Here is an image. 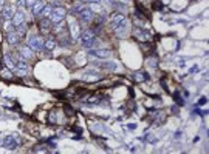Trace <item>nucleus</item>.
I'll return each mask as SVG.
<instances>
[{"label":"nucleus","instance_id":"36","mask_svg":"<svg viewBox=\"0 0 209 154\" xmlns=\"http://www.w3.org/2000/svg\"><path fill=\"white\" fill-rule=\"evenodd\" d=\"M82 2H90V3H96V2H99V0H82Z\"/></svg>","mask_w":209,"mask_h":154},{"label":"nucleus","instance_id":"20","mask_svg":"<svg viewBox=\"0 0 209 154\" xmlns=\"http://www.w3.org/2000/svg\"><path fill=\"white\" fill-rule=\"evenodd\" d=\"M0 16H2L5 20H13L14 12H13L11 6H3V8H2V12H0Z\"/></svg>","mask_w":209,"mask_h":154},{"label":"nucleus","instance_id":"26","mask_svg":"<svg viewBox=\"0 0 209 154\" xmlns=\"http://www.w3.org/2000/svg\"><path fill=\"white\" fill-rule=\"evenodd\" d=\"M101 68L108 69V71H115L116 69V63L115 62H104V63H101Z\"/></svg>","mask_w":209,"mask_h":154},{"label":"nucleus","instance_id":"31","mask_svg":"<svg viewBox=\"0 0 209 154\" xmlns=\"http://www.w3.org/2000/svg\"><path fill=\"white\" fill-rule=\"evenodd\" d=\"M87 102H88V103H98V102H99V96H91L90 99H87Z\"/></svg>","mask_w":209,"mask_h":154},{"label":"nucleus","instance_id":"3","mask_svg":"<svg viewBox=\"0 0 209 154\" xmlns=\"http://www.w3.org/2000/svg\"><path fill=\"white\" fill-rule=\"evenodd\" d=\"M43 39L40 37V36H30L28 37V46L33 49V51H40V49H43Z\"/></svg>","mask_w":209,"mask_h":154},{"label":"nucleus","instance_id":"24","mask_svg":"<svg viewBox=\"0 0 209 154\" xmlns=\"http://www.w3.org/2000/svg\"><path fill=\"white\" fill-rule=\"evenodd\" d=\"M51 12H53V6H48V5H45V6H43V9H42V12H40L39 16H42L43 19H50Z\"/></svg>","mask_w":209,"mask_h":154},{"label":"nucleus","instance_id":"7","mask_svg":"<svg viewBox=\"0 0 209 154\" xmlns=\"http://www.w3.org/2000/svg\"><path fill=\"white\" fill-rule=\"evenodd\" d=\"M14 71H16L17 75H25L28 72V63H27V60L23 57H19L16 60V69Z\"/></svg>","mask_w":209,"mask_h":154},{"label":"nucleus","instance_id":"8","mask_svg":"<svg viewBox=\"0 0 209 154\" xmlns=\"http://www.w3.org/2000/svg\"><path fill=\"white\" fill-rule=\"evenodd\" d=\"M79 20H81V23H84V25H88V23H91L93 22V11L90 9V8H84L79 14Z\"/></svg>","mask_w":209,"mask_h":154},{"label":"nucleus","instance_id":"37","mask_svg":"<svg viewBox=\"0 0 209 154\" xmlns=\"http://www.w3.org/2000/svg\"><path fill=\"white\" fill-rule=\"evenodd\" d=\"M172 111H174V113L177 114V113H178V108H177V107H172Z\"/></svg>","mask_w":209,"mask_h":154},{"label":"nucleus","instance_id":"1","mask_svg":"<svg viewBox=\"0 0 209 154\" xmlns=\"http://www.w3.org/2000/svg\"><path fill=\"white\" fill-rule=\"evenodd\" d=\"M79 39H81V42H82V45L85 48H91L93 45H95V42H96V34H95V31H91V30H85V31L81 33Z\"/></svg>","mask_w":209,"mask_h":154},{"label":"nucleus","instance_id":"14","mask_svg":"<svg viewBox=\"0 0 209 154\" xmlns=\"http://www.w3.org/2000/svg\"><path fill=\"white\" fill-rule=\"evenodd\" d=\"M133 80H135L136 83H143V82L149 80V74H147L146 71H136V72L133 74Z\"/></svg>","mask_w":209,"mask_h":154},{"label":"nucleus","instance_id":"34","mask_svg":"<svg viewBox=\"0 0 209 154\" xmlns=\"http://www.w3.org/2000/svg\"><path fill=\"white\" fill-rule=\"evenodd\" d=\"M36 2H37V0H27V6H30V8H33Z\"/></svg>","mask_w":209,"mask_h":154},{"label":"nucleus","instance_id":"9","mask_svg":"<svg viewBox=\"0 0 209 154\" xmlns=\"http://www.w3.org/2000/svg\"><path fill=\"white\" fill-rule=\"evenodd\" d=\"M113 33H115V36H116V37L123 39V37L129 33V22H127V19H126V20L119 25L118 28H115V30H113Z\"/></svg>","mask_w":209,"mask_h":154},{"label":"nucleus","instance_id":"2","mask_svg":"<svg viewBox=\"0 0 209 154\" xmlns=\"http://www.w3.org/2000/svg\"><path fill=\"white\" fill-rule=\"evenodd\" d=\"M65 16H67L65 8L56 6V8H53V12H51V16H50V20H51L53 23H62L64 19H65Z\"/></svg>","mask_w":209,"mask_h":154},{"label":"nucleus","instance_id":"33","mask_svg":"<svg viewBox=\"0 0 209 154\" xmlns=\"http://www.w3.org/2000/svg\"><path fill=\"white\" fill-rule=\"evenodd\" d=\"M146 140H149V142H152V143H155V142H156V139H155V137H152V134H146Z\"/></svg>","mask_w":209,"mask_h":154},{"label":"nucleus","instance_id":"16","mask_svg":"<svg viewBox=\"0 0 209 154\" xmlns=\"http://www.w3.org/2000/svg\"><path fill=\"white\" fill-rule=\"evenodd\" d=\"M20 39H22V37L16 33V30L6 34V40H8V43H9V45H17V43L20 42Z\"/></svg>","mask_w":209,"mask_h":154},{"label":"nucleus","instance_id":"35","mask_svg":"<svg viewBox=\"0 0 209 154\" xmlns=\"http://www.w3.org/2000/svg\"><path fill=\"white\" fill-rule=\"evenodd\" d=\"M206 102H207V99H206V97H201V99L198 100V103H197V105H204Z\"/></svg>","mask_w":209,"mask_h":154},{"label":"nucleus","instance_id":"23","mask_svg":"<svg viewBox=\"0 0 209 154\" xmlns=\"http://www.w3.org/2000/svg\"><path fill=\"white\" fill-rule=\"evenodd\" d=\"M43 6H45V3L40 2V0H37V2L34 3V6H33V14H34V16H39V14L42 12Z\"/></svg>","mask_w":209,"mask_h":154},{"label":"nucleus","instance_id":"12","mask_svg":"<svg viewBox=\"0 0 209 154\" xmlns=\"http://www.w3.org/2000/svg\"><path fill=\"white\" fill-rule=\"evenodd\" d=\"M39 28H40L42 33H50L51 28H53V22L50 19H42L40 23H39Z\"/></svg>","mask_w":209,"mask_h":154},{"label":"nucleus","instance_id":"30","mask_svg":"<svg viewBox=\"0 0 209 154\" xmlns=\"http://www.w3.org/2000/svg\"><path fill=\"white\" fill-rule=\"evenodd\" d=\"M174 97H175V102L178 105H184V100L181 99V96H180V91H175L174 93Z\"/></svg>","mask_w":209,"mask_h":154},{"label":"nucleus","instance_id":"15","mask_svg":"<svg viewBox=\"0 0 209 154\" xmlns=\"http://www.w3.org/2000/svg\"><path fill=\"white\" fill-rule=\"evenodd\" d=\"M23 23H27V22H25V14H23L22 11L16 12L14 17H13V25H14V28L19 26V25H23Z\"/></svg>","mask_w":209,"mask_h":154},{"label":"nucleus","instance_id":"32","mask_svg":"<svg viewBox=\"0 0 209 154\" xmlns=\"http://www.w3.org/2000/svg\"><path fill=\"white\" fill-rule=\"evenodd\" d=\"M153 8H155L156 11H161V9H163V3H160V2H155V3H153Z\"/></svg>","mask_w":209,"mask_h":154},{"label":"nucleus","instance_id":"21","mask_svg":"<svg viewBox=\"0 0 209 154\" xmlns=\"http://www.w3.org/2000/svg\"><path fill=\"white\" fill-rule=\"evenodd\" d=\"M0 77L5 80H11L13 79V74L9 72V68H5L2 63H0Z\"/></svg>","mask_w":209,"mask_h":154},{"label":"nucleus","instance_id":"19","mask_svg":"<svg viewBox=\"0 0 209 154\" xmlns=\"http://www.w3.org/2000/svg\"><path fill=\"white\" fill-rule=\"evenodd\" d=\"M34 56V53H33V49L27 45V46H23V48H20V57H23V59H31Z\"/></svg>","mask_w":209,"mask_h":154},{"label":"nucleus","instance_id":"13","mask_svg":"<svg viewBox=\"0 0 209 154\" xmlns=\"http://www.w3.org/2000/svg\"><path fill=\"white\" fill-rule=\"evenodd\" d=\"M124 20H126V17H124L123 14H115V16H112V25H110L112 31H113L115 28H118Z\"/></svg>","mask_w":209,"mask_h":154},{"label":"nucleus","instance_id":"27","mask_svg":"<svg viewBox=\"0 0 209 154\" xmlns=\"http://www.w3.org/2000/svg\"><path fill=\"white\" fill-rule=\"evenodd\" d=\"M84 8H85V5H82V3H75L73 8H72V12H73V14H79Z\"/></svg>","mask_w":209,"mask_h":154},{"label":"nucleus","instance_id":"22","mask_svg":"<svg viewBox=\"0 0 209 154\" xmlns=\"http://www.w3.org/2000/svg\"><path fill=\"white\" fill-rule=\"evenodd\" d=\"M48 122H50V123H53V125L59 123V111H57V110L50 111V114H48Z\"/></svg>","mask_w":209,"mask_h":154},{"label":"nucleus","instance_id":"29","mask_svg":"<svg viewBox=\"0 0 209 154\" xmlns=\"http://www.w3.org/2000/svg\"><path fill=\"white\" fill-rule=\"evenodd\" d=\"M3 28H5V31H6V33H11V31H14V25L11 23V20H6Z\"/></svg>","mask_w":209,"mask_h":154},{"label":"nucleus","instance_id":"18","mask_svg":"<svg viewBox=\"0 0 209 154\" xmlns=\"http://www.w3.org/2000/svg\"><path fill=\"white\" fill-rule=\"evenodd\" d=\"M16 60H17V59H14V56H11V54H6V56L3 57V62H5L6 68H9L11 71L16 69Z\"/></svg>","mask_w":209,"mask_h":154},{"label":"nucleus","instance_id":"4","mask_svg":"<svg viewBox=\"0 0 209 154\" xmlns=\"http://www.w3.org/2000/svg\"><path fill=\"white\" fill-rule=\"evenodd\" d=\"M133 36H135V39L139 40V42H149V40L152 39V34H150L147 30H143L141 26H136V28L133 30Z\"/></svg>","mask_w":209,"mask_h":154},{"label":"nucleus","instance_id":"38","mask_svg":"<svg viewBox=\"0 0 209 154\" xmlns=\"http://www.w3.org/2000/svg\"><path fill=\"white\" fill-rule=\"evenodd\" d=\"M0 5H3V0H0Z\"/></svg>","mask_w":209,"mask_h":154},{"label":"nucleus","instance_id":"5","mask_svg":"<svg viewBox=\"0 0 209 154\" xmlns=\"http://www.w3.org/2000/svg\"><path fill=\"white\" fill-rule=\"evenodd\" d=\"M88 56L91 57H98V59H108L112 57V49L101 48V49H88Z\"/></svg>","mask_w":209,"mask_h":154},{"label":"nucleus","instance_id":"28","mask_svg":"<svg viewBox=\"0 0 209 154\" xmlns=\"http://www.w3.org/2000/svg\"><path fill=\"white\" fill-rule=\"evenodd\" d=\"M33 151H34V152H50V149L46 148L45 145H36Z\"/></svg>","mask_w":209,"mask_h":154},{"label":"nucleus","instance_id":"17","mask_svg":"<svg viewBox=\"0 0 209 154\" xmlns=\"http://www.w3.org/2000/svg\"><path fill=\"white\" fill-rule=\"evenodd\" d=\"M56 45H57V40H56L54 37H51V36L43 42V48H45L46 51H53V49L56 48Z\"/></svg>","mask_w":209,"mask_h":154},{"label":"nucleus","instance_id":"11","mask_svg":"<svg viewBox=\"0 0 209 154\" xmlns=\"http://www.w3.org/2000/svg\"><path fill=\"white\" fill-rule=\"evenodd\" d=\"M68 31H70V37H72L75 42L81 37V31H79V26H78V23H70V26H68Z\"/></svg>","mask_w":209,"mask_h":154},{"label":"nucleus","instance_id":"10","mask_svg":"<svg viewBox=\"0 0 209 154\" xmlns=\"http://www.w3.org/2000/svg\"><path fill=\"white\" fill-rule=\"evenodd\" d=\"M82 79L90 82V80H98V79H101V75H99V71H98V69H93V68H90V69H87V71L84 72Z\"/></svg>","mask_w":209,"mask_h":154},{"label":"nucleus","instance_id":"25","mask_svg":"<svg viewBox=\"0 0 209 154\" xmlns=\"http://www.w3.org/2000/svg\"><path fill=\"white\" fill-rule=\"evenodd\" d=\"M16 30V33L20 36V37H23L25 36V33H27V23H23V25H19V26H16L14 28Z\"/></svg>","mask_w":209,"mask_h":154},{"label":"nucleus","instance_id":"6","mask_svg":"<svg viewBox=\"0 0 209 154\" xmlns=\"http://www.w3.org/2000/svg\"><path fill=\"white\" fill-rule=\"evenodd\" d=\"M19 143H20V139L17 134H11V136H6L3 139V146L6 149H16L19 146Z\"/></svg>","mask_w":209,"mask_h":154}]
</instances>
